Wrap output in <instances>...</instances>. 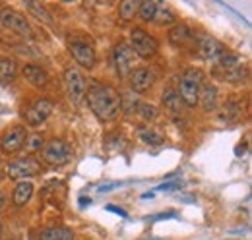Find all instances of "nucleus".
Instances as JSON below:
<instances>
[{
    "instance_id": "f257e3e1",
    "label": "nucleus",
    "mask_w": 252,
    "mask_h": 240,
    "mask_svg": "<svg viewBox=\"0 0 252 240\" xmlns=\"http://www.w3.org/2000/svg\"><path fill=\"white\" fill-rule=\"evenodd\" d=\"M86 97H88V105H90L92 113L101 122H113L123 113L121 111V93L111 84L94 82L90 86V90L86 91Z\"/></svg>"
},
{
    "instance_id": "f03ea898",
    "label": "nucleus",
    "mask_w": 252,
    "mask_h": 240,
    "mask_svg": "<svg viewBox=\"0 0 252 240\" xmlns=\"http://www.w3.org/2000/svg\"><path fill=\"white\" fill-rule=\"evenodd\" d=\"M202 86H204V72L200 68H187L183 72V76H181L179 91H177L181 101H183V105L196 107Z\"/></svg>"
},
{
    "instance_id": "7ed1b4c3",
    "label": "nucleus",
    "mask_w": 252,
    "mask_h": 240,
    "mask_svg": "<svg viewBox=\"0 0 252 240\" xmlns=\"http://www.w3.org/2000/svg\"><path fill=\"white\" fill-rule=\"evenodd\" d=\"M130 49L140 59H154L159 51V43L154 35H150L144 28H134L130 31Z\"/></svg>"
},
{
    "instance_id": "20e7f679",
    "label": "nucleus",
    "mask_w": 252,
    "mask_h": 240,
    "mask_svg": "<svg viewBox=\"0 0 252 240\" xmlns=\"http://www.w3.org/2000/svg\"><path fill=\"white\" fill-rule=\"evenodd\" d=\"M41 159L45 165L51 167H63L72 161V148L68 146V142H64L61 138H55L51 142H47L41 150Z\"/></svg>"
},
{
    "instance_id": "39448f33",
    "label": "nucleus",
    "mask_w": 252,
    "mask_h": 240,
    "mask_svg": "<svg viewBox=\"0 0 252 240\" xmlns=\"http://www.w3.org/2000/svg\"><path fill=\"white\" fill-rule=\"evenodd\" d=\"M0 26L4 30L16 33V35H22V37H32L33 35V28L32 24L28 22V18L22 12H18V10L10 8V6H2L0 8Z\"/></svg>"
},
{
    "instance_id": "423d86ee",
    "label": "nucleus",
    "mask_w": 252,
    "mask_h": 240,
    "mask_svg": "<svg viewBox=\"0 0 252 240\" xmlns=\"http://www.w3.org/2000/svg\"><path fill=\"white\" fill-rule=\"evenodd\" d=\"M64 84H66V93H68V99L74 103V105H82V101L86 99V78L82 74V70L70 66L64 70Z\"/></svg>"
},
{
    "instance_id": "0eeeda50",
    "label": "nucleus",
    "mask_w": 252,
    "mask_h": 240,
    "mask_svg": "<svg viewBox=\"0 0 252 240\" xmlns=\"http://www.w3.org/2000/svg\"><path fill=\"white\" fill-rule=\"evenodd\" d=\"M53 109H55L53 99H49V97L35 99L32 105L26 109V113H24L26 124H28V126H32V128H39V126H43V124L49 120V117L53 115Z\"/></svg>"
},
{
    "instance_id": "6e6552de",
    "label": "nucleus",
    "mask_w": 252,
    "mask_h": 240,
    "mask_svg": "<svg viewBox=\"0 0 252 240\" xmlns=\"http://www.w3.org/2000/svg\"><path fill=\"white\" fill-rule=\"evenodd\" d=\"M43 171V165L39 159L35 157H22V159H16L12 161L8 167H6V175L12 180H26L32 179L35 175H39Z\"/></svg>"
},
{
    "instance_id": "1a4fd4ad",
    "label": "nucleus",
    "mask_w": 252,
    "mask_h": 240,
    "mask_svg": "<svg viewBox=\"0 0 252 240\" xmlns=\"http://www.w3.org/2000/svg\"><path fill=\"white\" fill-rule=\"evenodd\" d=\"M113 62H115V70L119 74L121 80H128V76L134 70V62H136V55L130 49V45L126 41H119L113 49Z\"/></svg>"
},
{
    "instance_id": "9d476101",
    "label": "nucleus",
    "mask_w": 252,
    "mask_h": 240,
    "mask_svg": "<svg viewBox=\"0 0 252 240\" xmlns=\"http://www.w3.org/2000/svg\"><path fill=\"white\" fill-rule=\"evenodd\" d=\"M28 128L24 124H16L0 134V150L8 155H14L20 150H24V144L28 140Z\"/></svg>"
},
{
    "instance_id": "9b49d317",
    "label": "nucleus",
    "mask_w": 252,
    "mask_h": 240,
    "mask_svg": "<svg viewBox=\"0 0 252 240\" xmlns=\"http://www.w3.org/2000/svg\"><path fill=\"white\" fill-rule=\"evenodd\" d=\"M68 53L72 55V59L78 62V66L86 68V70H92L97 62V55H95V49L84 39H68Z\"/></svg>"
},
{
    "instance_id": "f8f14e48",
    "label": "nucleus",
    "mask_w": 252,
    "mask_h": 240,
    "mask_svg": "<svg viewBox=\"0 0 252 240\" xmlns=\"http://www.w3.org/2000/svg\"><path fill=\"white\" fill-rule=\"evenodd\" d=\"M196 45H198V55L206 62H214V64H218L229 53V49L212 35H200L196 39Z\"/></svg>"
},
{
    "instance_id": "ddd939ff",
    "label": "nucleus",
    "mask_w": 252,
    "mask_h": 240,
    "mask_svg": "<svg viewBox=\"0 0 252 240\" xmlns=\"http://www.w3.org/2000/svg\"><path fill=\"white\" fill-rule=\"evenodd\" d=\"M128 80H130L132 93H144V91H148L156 84V72L152 68H148V66H140V68L132 70Z\"/></svg>"
},
{
    "instance_id": "4468645a",
    "label": "nucleus",
    "mask_w": 252,
    "mask_h": 240,
    "mask_svg": "<svg viewBox=\"0 0 252 240\" xmlns=\"http://www.w3.org/2000/svg\"><path fill=\"white\" fill-rule=\"evenodd\" d=\"M214 74L223 82H229L235 86H241L249 80V68H247L245 60L235 64V66H229V68H214Z\"/></svg>"
},
{
    "instance_id": "2eb2a0df",
    "label": "nucleus",
    "mask_w": 252,
    "mask_h": 240,
    "mask_svg": "<svg viewBox=\"0 0 252 240\" xmlns=\"http://www.w3.org/2000/svg\"><path fill=\"white\" fill-rule=\"evenodd\" d=\"M167 37H169V43L173 45V47H187L190 43H196V33L194 30L190 28L189 24H175L169 33H167Z\"/></svg>"
},
{
    "instance_id": "dca6fc26",
    "label": "nucleus",
    "mask_w": 252,
    "mask_h": 240,
    "mask_svg": "<svg viewBox=\"0 0 252 240\" xmlns=\"http://www.w3.org/2000/svg\"><path fill=\"white\" fill-rule=\"evenodd\" d=\"M243 101L237 99V97H229L220 109V120L223 124H235L243 119Z\"/></svg>"
},
{
    "instance_id": "f3484780",
    "label": "nucleus",
    "mask_w": 252,
    "mask_h": 240,
    "mask_svg": "<svg viewBox=\"0 0 252 240\" xmlns=\"http://www.w3.org/2000/svg\"><path fill=\"white\" fill-rule=\"evenodd\" d=\"M198 103L202 105V109L206 113H216L220 111V91L214 84H204L200 90V97Z\"/></svg>"
},
{
    "instance_id": "a211bd4d",
    "label": "nucleus",
    "mask_w": 252,
    "mask_h": 240,
    "mask_svg": "<svg viewBox=\"0 0 252 240\" xmlns=\"http://www.w3.org/2000/svg\"><path fill=\"white\" fill-rule=\"evenodd\" d=\"M22 76H24V80L28 84H32L33 88H39V90L41 88H47V84H49L47 70L41 68V66H37V64H26L22 68Z\"/></svg>"
},
{
    "instance_id": "6ab92c4d",
    "label": "nucleus",
    "mask_w": 252,
    "mask_h": 240,
    "mask_svg": "<svg viewBox=\"0 0 252 240\" xmlns=\"http://www.w3.org/2000/svg\"><path fill=\"white\" fill-rule=\"evenodd\" d=\"M32 196H33V182L22 180V182L16 184V188H14V192H12V204H14L16 208H24V206L30 204Z\"/></svg>"
},
{
    "instance_id": "aec40b11",
    "label": "nucleus",
    "mask_w": 252,
    "mask_h": 240,
    "mask_svg": "<svg viewBox=\"0 0 252 240\" xmlns=\"http://www.w3.org/2000/svg\"><path fill=\"white\" fill-rule=\"evenodd\" d=\"M24 6H26V10L32 16H35V20H39L41 24H47V26L55 24V18H53V14L49 12V8L45 4H41V2H26Z\"/></svg>"
},
{
    "instance_id": "412c9836",
    "label": "nucleus",
    "mask_w": 252,
    "mask_h": 240,
    "mask_svg": "<svg viewBox=\"0 0 252 240\" xmlns=\"http://www.w3.org/2000/svg\"><path fill=\"white\" fill-rule=\"evenodd\" d=\"M136 134H138V140H142V144H146L150 148H158L165 142L163 134H159L158 130H154L150 126H138Z\"/></svg>"
},
{
    "instance_id": "4be33fe9",
    "label": "nucleus",
    "mask_w": 252,
    "mask_h": 240,
    "mask_svg": "<svg viewBox=\"0 0 252 240\" xmlns=\"http://www.w3.org/2000/svg\"><path fill=\"white\" fill-rule=\"evenodd\" d=\"M154 22L158 24L159 28H169V26L177 24V12H175L169 4H158Z\"/></svg>"
},
{
    "instance_id": "5701e85b",
    "label": "nucleus",
    "mask_w": 252,
    "mask_h": 240,
    "mask_svg": "<svg viewBox=\"0 0 252 240\" xmlns=\"http://www.w3.org/2000/svg\"><path fill=\"white\" fill-rule=\"evenodd\" d=\"M161 101H163V107L169 113H173V115H181L183 113V101H181L179 93L175 90L167 88V90L163 91V95H161Z\"/></svg>"
},
{
    "instance_id": "b1692460",
    "label": "nucleus",
    "mask_w": 252,
    "mask_h": 240,
    "mask_svg": "<svg viewBox=\"0 0 252 240\" xmlns=\"http://www.w3.org/2000/svg\"><path fill=\"white\" fill-rule=\"evenodd\" d=\"M39 240H74V233L68 227H51L41 231Z\"/></svg>"
},
{
    "instance_id": "393cba45",
    "label": "nucleus",
    "mask_w": 252,
    "mask_h": 240,
    "mask_svg": "<svg viewBox=\"0 0 252 240\" xmlns=\"http://www.w3.org/2000/svg\"><path fill=\"white\" fill-rule=\"evenodd\" d=\"M18 68L12 59H0V84H12L16 80Z\"/></svg>"
},
{
    "instance_id": "a878e982",
    "label": "nucleus",
    "mask_w": 252,
    "mask_h": 240,
    "mask_svg": "<svg viewBox=\"0 0 252 240\" xmlns=\"http://www.w3.org/2000/svg\"><path fill=\"white\" fill-rule=\"evenodd\" d=\"M138 8H140V0H123L119 4V16L123 22H130L136 18L138 14Z\"/></svg>"
},
{
    "instance_id": "bb28decb",
    "label": "nucleus",
    "mask_w": 252,
    "mask_h": 240,
    "mask_svg": "<svg viewBox=\"0 0 252 240\" xmlns=\"http://www.w3.org/2000/svg\"><path fill=\"white\" fill-rule=\"evenodd\" d=\"M156 10H158V2H154V0H144V2H140V8H138L136 18H140L144 24H150V22H154V18H156Z\"/></svg>"
},
{
    "instance_id": "cd10ccee",
    "label": "nucleus",
    "mask_w": 252,
    "mask_h": 240,
    "mask_svg": "<svg viewBox=\"0 0 252 240\" xmlns=\"http://www.w3.org/2000/svg\"><path fill=\"white\" fill-rule=\"evenodd\" d=\"M140 107V101L136 99V95L132 91H128L126 95H121V111H125L126 115H134Z\"/></svg>"
},
{
    "instance_id": "c85d7f7f",
    "label": "nucleus",
    "mask_w": 252,
    "mask_h": 240,
    "mask_svg": "<svg viewBox=\"0 0 252 240\" xmlns=\"http://www.w3.org/2000/svg\"><path fill=\"white\" fill-rule=\"evenodd\" d=\"M136 113H138V117L144 122H154V120L158 119V109L154 105H150V103H140Z\"/></svg>"
},
{
    "instance_id": "c756f323",
    "label": "nucleus",
    "mask_w": 252,
    "mask_h": 240,
    "mask_svg": "<svg viewBox=\"0 0 252 240\" xmlns=\"http://www.w3.org/2000/svg\"><path fill=\"white\" fill-rule=\"evenodd\" d=\"M43 146H45V140H43V136H41V134L28 136V140H26V144H24V148L30 151V153L41 151V150H43Z\"/></svg>"
},
{
    "instance_id": "7c9ffc66",
    "label": "nucleus",
    "mask_w": 252,
    "mask_h": 240,
    "mask_svg": "<svg viewBox=\"0 0 252 240\" xmlns=\"http://www.w3.org/2000/svg\"><path fill=\"white\" fill-rule=\"evenodd\" d=\"M177 188H181V182H165V184L158 186V190H165V192H169V190H177Z\"/></svg>"
},
{
    "instance_id": "2f4dec72",
    "label": "nucleus",
    "mask_w": 252,
    "mask_h": 240,
    "mask_svg": "<svg viewBox=\"0 0 252 240\" xmlns=\"http://www.w3.org/2000/svg\"><path fill=\"white\" fill-rule=\"evenodd\" d=\"M107 210L113 211V213H117V215H121V217H128V213L125 210H121V208H115V206H107Z\"/></svg>"
},
{
    "instance_id": "473e14b6",
    "label": "nucleus",
    "mask_w": 252,
    "mask_h": 240,
    "mask_svg": "<svg viewBox=\"0 0 252 240\" xmlns=\"http://www.w3.org/2000/svg\"><path fill=\"white\" fill-rule=\"evenodd\" d=\"M6 202H8V196H6L4 192H0V210L6 208Z\"/></svg>"
},
{
    "instance_id": "72a5a7b5",
    "label": "nucleus",
    "mask_w": 252,
    "mask_h": 240,
    "mask_svg": "<svg viewBox=\"0 0 252 240\" xmlns=\"http://www.w3.org/2000/svg\"><path fill=\"white\" fill-rule=\"evenodd\" d=\"M4 237V225H2V221H0V239Z\"/></svg>"
},
{
    "instance_id": "f704fd0d",
    "label": "nucleus",
    "mask_w": 252,
    "mask_h": 240,
    "mask_svg": "<svg viewBox=\"0 0 252 240\" xmlns=\"http://www.w3.org/2000/svg\"><path fill=\"white\" fill-rule=\"evenodd\" d=\"M2 179H4V173H0V182H2Z\"/></svg>"
}]
</instances>
